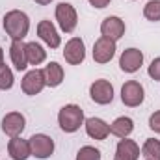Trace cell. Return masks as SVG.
Segmentation results:
<instances>
[{"instance_id":"6da1fadb","label":"cell","mask_w":160,"mask_h":160,"mask_svg":"<svg viewBox=\"0 0 160 160\" xmlns=\"http://www.w3.org/2000/svg\"><path fill=\"white\" fill-rule=\"evenodd\" d=\"M4 30L11 38V41H22L28 36L30 19L21 9H11L4 15Z\"/></svg>"},{"instance_id":"7a4b0ae2","label":"cell","mask_w":160,"mask_h":160,"mask_svg":"<svg viewBox=\"0 0 160 160\" xmlns=\"http://www.w3.org/2000/svg\"><path fill=\"white\" fill-rule=\"evenodd\" d=\"M58 123L63 132H77L84 123V110L78 104H65L58 114Z\"/></svg>"},{"instance_id":"3957f363","label":"cell","mask_w":160,"mask_h":160,"mask_svg":"<svg viewBox=\"0 0 160 160\" xmlns=\"http://www.w3.org/2000/svg\"><path fill=\"white\" fill-rule=\"evenodd\" d=\"M56 21H58L62 32H65V34L75 32V28H77V24H78L77 9H75L71 4H67V2L58 4V6H56Z\"/></svg>"},{"instance_id":"277c9868","label":"cell","mask_w":160,"mask_h":160,"mask_svg":"<svg viewBox=\"0 0 160 160\" xmlns=\"http://www.w3.org/2000/svg\"><path fill=\"white\" fill-rule=\"evenodd\" d=\"M143 97H145V91H143V86L138 80H128V82L123 84V88H121L123 104H127L130 108H136L143 102Z\"/></svg>"},{"instance_id":"5b68a950","label":"cell","mask_w":160,"mask_h":160,"mask_svg":"<svg viewBox=\"0 0 160 160\" xmlns=\"http://www.w3.org/2000/svg\"><path fill=\"white\" fill-rule=\"evenodd\" d=\"M28 143H30V153H32V157H36V158H39V160L48 158V157L54 153V142H52V138L47 136V134H34V136L28 140Z\"/></svg>"},{"instance_id":"8992f818","label":"cell","mask_w":160,"mask_h":160,"mask_svg":"<svg viewBox=\"0 0 160 160\" xmlns=\"http://www.w3.org/2000/svg\"><path fill=\"white\" fill-rule=\"evenodd\" d=\"M89 97L97 104H110L114 101V86L104 78L95 80L89 86Z\"/></svg>"},{"instance_id":"52a82bcc","label":"cell","mask_w":160,"mask_h":160,"mask_svg":"<svg viewBox=\"0 0 160 160\" xmlns=\"http://www.w3.org/2000/svg\"><path fill=\"white\" fill-rule=\"evenodd\" d=\"M63 58L69 65H80L86 60V45L80 38H71L65 43L63 48Z\"/></svg>"},{"instance_id":"ba28073f","label":"cell","mask_w":160,"mask_h":160,"mask_svg":"<svg viewBox=\"0 0 160 160\" xmlns=\"http://www.w3.org/2000/svg\"><path fill=\"white\" fill-rule=\"evenodd\" d=\"M47 86L45 82V73L41 69H32L24 75V78L21 82V88L26 95H38L43 91V88Z\"/></svg>"},{"instance_id":"9c48e42d","label":"cell","mask_w":160,"mask_h":160,"mask_svg":"<svg viewBox=\"0 0 160 160\" xmlns=\"http://www.w3.org/2000/svg\"><path fill=\"white\" fill-rule=\"evenodd\" d=\"M116 56V41L101 36L93 45V60L97 63H108Z\"/></svg>"},{"instance_id":"30bf717a","label":"cell","mask_w":160,"mask_h":160,"mask_svg":"<svg viewBox=\"0 0 160 160\" xmlns=\"http://www.w3.org/2000/svg\"><path fill=\"white\" fill-rule=\"evenodd\" d=\"M26 127V119L21 112H9L4 116L2 119V130L4 134H8L9 138H15V136H21L22 130Z\"/></svg>"},{"instance_id":"8fae6325","label":"cell","mask_w":160,"mask_h":160,"mask_svg":"<svg viewBox=\"0 0 160 160\" xmlns=\"http://www.w3.org/2000/svg\"><path fill=\"white\" fill-rule=\"evenodd\" d=\"M143 63V52L138 48H127L123 50L119 58V67L125 73H136Z\"/></svg>"},{"instance_id":"7c38bea8","label":"cell","mask_w":160,"mask_h":160,"mask_svg":"<svg viewBox=\"0 0 160 160\" xmlns=\"http://www.w3.org/2000/svg\"><path fill=\"white\" fill-rule=\"evenodd\" d=\"M101 34L104 38L112 41H118L125 36V22L121 21L119 17L112 15V17H106L102 22H101Z\"/></svg>"},{"instance_id":"4fadbf2b","label":"cell","mask_w":160,"mask_h":160,"mask_svg":"<svg viewBox=\"0 0 160 160\" xmlns=\"http://www.w3.org/2000/svg\"><path fill=\"white\" fill-rule=\"evenodd\" d=\"M86 123V132L93 140H106L110 134V125L104 123L101 118H89L84 121Z\"/></svg>"},{"instance_id":"5bb4252c","label":"cell","mask_w":160,"mask_h":160,"mask_svg":"<svg viewBox=\"0 0 160 160\" xmlns=\"http://www.w3.org/2000/svg\"><path fill=\"white\" fill-rule=\"evenodd\" d=\"M38 36H39L50 48H58L60 43H62L58 32H56V28H54V24H52L50 21H47V19L41 21L39 24H38Z\"/></svg>"},{"instance_id":"9a60e30c","label":"cell","mask_w":160,"mask_h":160,"mask_svg":"<svg viewBox=\"0 0 160 160\" xmlns=\"http://www.w3.org/2000/svg\"><path fill=\"white\" fill-rule=\"evenodd\" d=\"M8 153L13 160H26L32 153H30V143L28 140H22L21 136H15L9 140L8 143Z\"/></svg>"},{"instance_id":"2e32d148","label":"cell","mask_w":160,"mask_h":160,"mask_svg":"<svg viewBox=\"0 0 160 160\" xmlns=\"http://www.w3.org/2000/svg\"><path fill=\"white\" fill-rule=\"evenodd\" d=\"M9 56H11V62H13V65H15L17 71H24V69L28 67V60H26V43H22V41H11Z\"/></svg>"},{"instance_id":"e0dca14e","label":"cell","mask_w":160,"mask_h":160,"mask_svg":"<svg viewBox=\"0 0 160 160\" xmlns=\"http://www.w3.org/2000/svg\"><path fill=\"white\" fill-rule=\"evenodd\" d=\"M43 73H45V82H47V86H50V88H58L62 82H63V67L58 63V62H50L48 65H45V69H43Z\"/></svg>"},{"instance_id":"ac0fdd59","label":"cell","mask_w":160,"mask_h":160,"mask_svg":"<svg viewBox=\"0 0 160 160\" xmlns=\"http://www.w3.org/2000/svg\"><path fill=\"white\" fill-rule=\"evenodd\" d=\"M132 130H134V121L130 118H127V116L118 118L110 125V134H114L118 138H128L132 134Z\"/></svg>"},{"instance_id":"d6986e66","label":"cell","mask_w":160,"mask_h":160,"mask_svg":"<svg viewBox=\"0 0 160 160\" xmlns=\"http://www.w3.org/2000/svg\"><path fill=\"white\" fill-rule=\"evenodd\" d=\"M116 153L121 155V157H125V158H128V160L140 158V147H138V143L134 140H128V138H121L119 143H118Z\"/></svg>"},{"instance_id":"ffe728a7","label":"cell","mask_w":160,"mask_h":160,"mask_svg":"<svg viewBox=\"0 0 160 160\" xmlns=\"http://www.w3.org/2000/svg\"><path fill=\"white\" fill-rule=\"evenodd\" d=\"M26 60H28V65H39L47 60V50L36 41L26 43Z\"/></svg>"},{"instance_id":"44dd1931","label":"cell","mask_w":160,"mask_h":160,"mask_svg":"<svg viewBox=\"0 0 160 160\" xmlns=\"http://www.w3.org/2000/svg\"><path fill=\"white\" fill-rule=\"evenodd\" d=\"M142 157H145V160H160V140H145L142 147Z\"/></svg>"},{"instance_id":"7402d4cb","label":"cell","mask_w":160,"mask_h":160,"mask_svg":"<svg viewBox=\"0 0 160 160\" xmlns=\"http://www.w3.org/2000/svg\"><path fill=\"white\" fill-rule=\"evenodd\" d=\"M143 17L147 21L158 22L160 21V0H149L143 8Z\"/></svg>"},{"instance_id":"603a6c76","label":"cell","mask_w":160,"mask_h":160,"mask_svg":"<svg viewBox=\"0 0 160 160\" xmlns=\"http://www.w3.org/2000/svg\"><path fill=\"white\" fill-rule=\"evenodd\" d=\"M11 88H13V71L6 63H2L0 65V89L6 91V89H11Z\"/></svg>"},{"instance_id":"cb8c5ba5","label":"cell","mask_w":160,"mask_h":160,"mask_svg":"<svg viewBox=\"0 0 160 160\" xmlns=\"http://www.w3.org/2000/svg\"><path fill=\"white\" fill-rule=\"evenodd\" d=\"M77 160H101V151L91 145H84L77 153Z\"/></svg>"},{"instance_id":"d4e9b609","label":"cell","mask_w":160,"mask_h":160,"mask_svg":"<svg viewBox=\"0 0 160 160\" xmlns=\"http://www.w3.org/2000/svg\"><path fill=\"white\" fill-rule=\"evenodd\" d=\"M147 73H149V77H151L153 80L160 82V56H158V58H155V60L151 62V65H149Z\"/></svg>"},{"instance_id":"484cf974","label":"cell","mask_w":160,"mask_h":160,"mask_svg":"<svg viewBox=\"0 0 160 160\" xmlns=\"http://www.w3.org/2000/svg\"><path fill=\"white\" fill-rule=\"evenodd\" d=\"M149 127H151V130H155L157 134H160V110H157L155 114H151V118H149Z\"/></svg>"},{"instance_id":"4316f807","label":"cell","mask_w":160,"mask_h":160,"mask_svg":"<svg viewBox=\"0 0 160 160\" xmlns=\"http://www.w3.org/2000/svg\"><path fill=\"white\" fill-rule=\"evenodd\" d=\"M93 8H97V9H102V8H106L108 4H110V0H88Z\"/></svg>"},{"instance_id":"83f0119b","label":"cell","mask_w":160,"mask_h":160,"mask_svg":"<svg viewBox=\"0 0 160 160\" xmlns=\"http://www.w3.org/2000/svg\"><path fill=\"white\" fill-rule=\"evenodd\" d=\"M36 4H39V6H47V4H50L52 0H34Z\"/></svg>"},{"instance_id":"f1b7e54d","label":"cell","mask_w":160,"mask_h":160,"mask_svg":"<svg viewBox=\"0 0 160 160\" xmlns=\"http://www.w3.org/2000/svg\"><path fill=\"white\" fill-rule=\"evenodd\" d=\"M4 63V50H2V47H0V65Z\"/></svg>"},{"instance_id":"f546056e","label":"cell","mask_w":160,"mask_h":160,"mask_svg":"<svg viewBox=\"0 0 160 160\" xmlns=\"http://www.w3.org/2000/svg\"><path fill=\"white\" fill-rule=\"evenodd\" d=\"M114 160H128V158H125V157H121V155H118V153H116V157H114Z\"/></svg>"}]
</instances>
